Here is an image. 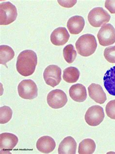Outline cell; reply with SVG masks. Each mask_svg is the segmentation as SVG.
Returning a JSON list of instances; mask_svg holds the SVG:
<instances>
[{
	"mask_svg": "<svg viewBox=\"0 0 115 154\" xmlns=\"http://www.w3.org/2000/svg\"><path fill=\"white\" fill-rule=\"evenodd\" d=\"M19 139L14 134L10 133H4L0 135L1 150L9 151L14 149L18 143Z\"/></svg>",
	"mask_w": 115,
	"mask_h": 154,
	"instance_id": "obj_11",
	"label": "cell"
},
{
	"mask_svg": "<svg viewBox=\"0 0 115 154\" xmlns=\"http://www.w3.org/2000/svg\"><path fill=\"white\" fill-rule=\"evenodd\" d=\"M87 18L91 26L94 27H100L101 25L108 23L111 16L103 8L97 7L89 12Z\"/></svg>",
	"mask_w": 115,
	"mask_h": 154,
	"instance_id": "obj_4",
	"label": "cell"
},
{
	"mask_svg": "<svg viewBox=\"0 0 115 154\" xmlns=\"http://www.w3.org/2000/svg\"><path fill=\"white\" fill-rule=\"evenodd\" d=\"M77 143L74 138L68 136L64 139L58 147L59 154H75L76 153Z\"/></svg>",
	"mask_w": 115,
	"mask_h": 154,
	"instance_id": "obj_16",
	"label": "cell"
},
{
	"mask_svg": "<svg viewBox=\"0 0 115 154\" xmlns=\"http://www.w3.org/2000/svg\"><path fill=\"white\" fill-rule=\"evenodd\" d=\"M58 3L63 7L70 8L75 5L77 1H58Z\"/></svg>",
	"mask_w": 115,
	"mask_h": 154,
	"instance_id": "obj_26",
	"label": "cell"
},
{
	"mask_svg": "<svg viewBox=\"0 0 115 154\" xmlns=\"http://www.w3.org/2000/svg\"><path fill=\"white\" fill-rule=\"evenodd\" d=\"M47 101L49 106L53 109H60L67 104V96L62 90H53L48 94Z\"/></svg>",
	"mask_w": 115,
	"mask_h": 154,
	"instance_id": "obj_9",
	"label": "cell"
},
{
	"mask_svg": "<svg viewBox=\"0 0 115 154\" xmlns=\"http://www.w3.org/2000/svg\"><path fill=\"white\" fill-rule=\"evenodd\" d=\"M105 7L111 14H115V0L106 1Z\"/></svg>",
	"mask_w": 115,
	"mask_h": 154,
	"instance_id": "obj_25",
	"label": "cell"
},
{
	"mask_svg": "<svg viewBox=\"0 0 115 154\" xmlns=\"http://www.w3.org/2000/svg\"><path fill=\"white\" fill-rule=\"evenodd\" d=\"M104 57L109 63H115V45L105 48Z\"/></svg>",
	"mask_w": 115,
	"mask_h": 154,
	"instance_id": "obj_23",
	"label": "cell"
},
{
	"mask_svg": "<svg viewBox=\"0 0 115 154\" xmlns=\"http://www.w3.org/2000/svg\"><path fill=\"white\" fill-rule=\"evenodd\" d=\"M15 56V52L10 46L5 45L0 46V63L7 68V63L12 60Z\"/></svg>",
	"mask_w": 115,
	"mask_h": 154,
	"instance_id": "obj_18",
	"label": "cell"
},
{
	"mask_svg": "<svg viewBox=\"0 0 115 154\" xmlns=\"http://www.w3.org/2000/svg\"><path fill=\"white\" fill-rule=\"evenodd\" d=\"M18 94L22 98L32 100L38 95V89L36 84L32 80H23L18 87Z\"/></svg>",
	"mask_w": 115,
	"mask_h": 154,
	"instance_id": "obj_5",
	"label": "cell"
},
{
	"mask_svg": "<svg viewBox=\"0 0 115 154\" xmlns=\"http://www.w3.org/2000/svg\"><path fill=\"white\" fill-rule=\"evenodd\" d=\"M85 20L80 16H75L68 19L67 27L70 33L72 35L80 34L85 27Z\"/></svg>",
	"mask_w": 115,
	"mask_h": 154,
	"instance_id": "obj_14",
	"label": "cell"
},
{
	"mask_svg": "<svg viewBox=\"0 0 115 154\" xmlns=\"http://www.w3.org/2000/svg\"><path fill=\"white\" fill-rule=\"evenodd\" d=\"M13 112L11 109L8 106H2L0 108V123L5 124L11 119Z\"/></svg>",
	"mask_w": 115,
	"mask_h": 154,
	"instance_id": "obj_22",
	"label": "cell"
},
{
	"mask_svg": "<svg viewBox=\"0 0 115 154\" xmlns=\"http://www.w3.org/2000/svg\"><path fill=\"white\" fill-rule=\"evenodd\" d=\"M69 94L71 98L77 102H84L87 98L86 88L81 84H76L71 86Z\"/></svg>",
	"mask_w": 115,
	"mask_h": 154,
	"instance_id": "obj_15",
	"label": "cell"
},
{
	"mask_svg": "<svg viewBox=\"0 0 115 154\" xmlns=\"http://www.w3.org/2000/svg\"><path fill=\"white\" fill-rule=\"evenodd\" d=\"M80 75V72L78 69L75 67H70L64 70L63 78L66 82L74 83L78 80Z\"/></svg>",
	"mask_w": 115,
	"mask_h": 154,
	"instance_id": "obj_19",
	"label": "cell"
},
{
	"mask_svg": "<svg viewBox=\"0 0 115 154\" xmlns=\"http://www.w3.org/2000/svg\"><path fill=\"white\" fill-rule=\"evenodd\" d=\"M104 86L109 94L115 96V66L108 69L104 77Z\"/></svg>",
	"mask_w": 115,
	"mask_h": 154,
	"instance_id": "obj_17",
	"label": "cell"
},
{
	"mask_svg": "<svg viewBox=\"0 0 115 154\" xmlns=\"http://www.w3.org/2000/svg\"><path fill=\"white\" fill-rule=\"evenodd\" d=\"M18 16L17 8L9 2L0 4V24L7 25L14 22Z\"/></svg>",
	"mask_w": 115,
	"mask_h": 154,
	"instance_id": "obj_3",
	"label": "cell"
},
{
	"mask_svg": "<svg viewBox=\"0 0 115 154\" xmlns=\"http://www.w3.org/2000/svg\"><path fill=\"white\" fill-rule=\"evenodd\" d=\"M36 146L38 150L41 153L48 154L54 150L56 143L53 138L48 136H45L38 139Z\"/></svg>",
	"mask_w": 115,
	"mask_h": 154,
	"instance_id": "obj_13",
	"label": "cell"
},
{
	"mask_svg": "<svg viewBox=\"0 0 115 154\" xmlns=\"http://www.w3.org/2000/svg\"><path fill=\"white\" fill-rule=\"evenodd\" d=\"M89 96L98 104H103L107 99L106 94L101 85L92 83L88 88Z\"/></svg>",
	"mask_w": 115,
	"mask_h": 154,
	"instance_id": "obj_12",
	"label": "cell"
},
{
	"mask_svg": "<svg viewBox=\"0 0 115 154\" xmlns=\"http://www.w3.org/2000/svg\"><path fill=\"white\" fill-rule=\"evenodd\" d=\"M63 56L67 63H73L76 58L77 53L75 50L74 47L72 44H68L63 49Z\"/></svg>",
	"mask_w": 115,
	"mask_h": 154,
	"instance_id": "obj_21",
	"label": "cell"
},
{
	"mask_svg": "<svg viewBox=\"0 0 115 154\" xmlns=\"http://www.w3.org/2000/svg\"><path fill=\"white\" fill-rule=\"evenodd\" d=\"M104 118V109L98 105L90 107L85 116V121L89 125L96 126L102 123Z\"/></svg>",
	"mask_w": 115,
	"mask_h": 154,
	"instance_id": "obj_6",
	"label": "cell"
},
{
	"mask_svg": "<svg viewBox=\"0 0 115 154\" xmlns=\"http://www.w3.org/2000/svg\"><path fill=\"white\" fill-rule=\"evenodd\" d=\"M38 64V57L34 51L26 50L20 54L17 60L16 68L23 76L33 75Z\"/></svg>",
	"mask_w": 115,
	"mask_h": 154,
	"instance_id": "obj_1",
	"label": "cell"
},
{
	"mask_svg": "<svg viewBox=\"0 0 115 154\" xmlns=\"http://www.w3.org/2000/svg\"><path fill=\"white\" fill-rule=\"evenodd\" d=\"M105 111L107 116L115 120V100L109 101L106 105Z\"/></svg>",
	"mask_w": 115,
	"mask_h": 154,
	"instance_id": "obj_24",
	"label": "cell"
},
{
	"mask_svg": "<svg viewBox=\"0 0 115 154\" xmlns=\"http://www.w3.org/2000/svg\"><path fill=\"white\" fill-rule=\"evenodd\" d=\"M61 74L62 71L59 67L56 65H51L44 71L43 77L47 85L54 88L61 82Z\"/></svg>",
	"mask_w": 115,
	"mask_h": 154,
	"instance_id": "obj_7",
	"label": "cell"
},
{
	"mask_svg": "<svg viewBox=\"0 0 115 154\" xmlns=\"http://www.w3.org/2000/svg\"><path fill=\"white\" fill-rule=\"evenodd\" d=\"M97 38L101 45L107 46L115 42V29L110 23L102 25L98 32Z\"/></svg>",
	"mask_w": 115,
	"mask_h": 154,
	"instance_id": "obj_8",
	"label": "cell"
},
{
	"mask_svg": "<svg viewBox=\"0 0 115 154\" xmlns=\"http://www.w3.org/2000/svg\"><path fill=\"white\" fill-rule=\"evenodd\" d=\"M96 148V143L93 140L91 139H85L79 145L78 153L80 154H93Z\"/></svg>",
	"mask_w": 115,
	"mask_h": 154,
	"instance_id": "obj_20",
	"label": "cell"
},
{
	"mask_svg": "<svg viewBox=\"0 0 115 154\" xmlns=\"http://www.w3.org/2000/svg\"><path fill=\"white\" fill-rule=\"evenodd\" d=\"M70 35L65 27H60L54 29L51 35V42L56 46H62L66 44L70 38Z\"/></svg>",
	"mask_w": 115,
	"mask_h": 154,
	"instance_id": "obj_10",
	"label": "cell"
},
{
	"mask_svg": "<svg viewBox=\"0 0 115 154\" xmlns=\"http://www.w3.org/2000/svg\"><path fill=\"white\" fill-rule=\"evenodd\" d=\"M76 50L79 54L83 57H89L93 54L97 47L95 36L87 34L79 38L75 43Z\"/></svg>",
	"mask_w": 115,
	"mask_h": 154,
	"instance_id": "obj_2",
	"label": "cell"
}]
</instances>
